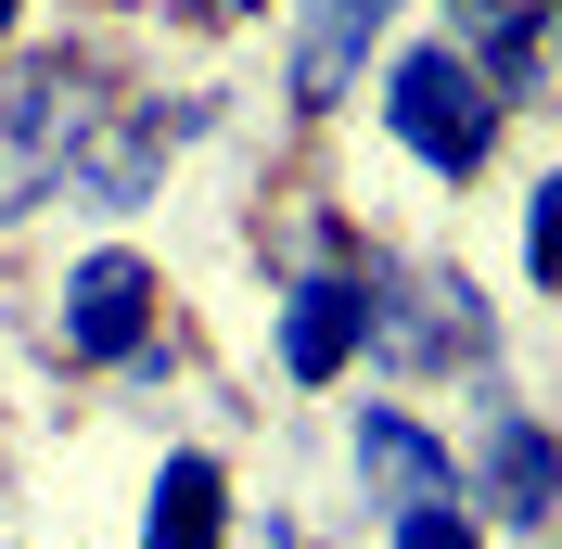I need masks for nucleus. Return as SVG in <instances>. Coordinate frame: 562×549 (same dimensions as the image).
<instances>
[{
  "label": "nucleus",
  "instance_id": "obj_4",
  "mask_svg": "<svg viewBox=\"0 0 562 549\" xmlns=\"http://www.w3.org/2000/svg\"><path fill=\"white\" fill-rule=\"evenodd\" d=\"M269 358L281 383H333L346 358H371V269H294L269 307Z\"/></svg>",
  "mask_w": 562,
  "mask_h": 549
},
{
  "label": "nucleus",
  "instance_id": "obj_2",
  "mask_svg": "<svg viewBox=\"0 0 562 549\" xmlns=\"http://www.w3.org/2000/svg\"><path fill=\"white\" fill-rule=\"evenodd\" d=\"M384 128H396L409 167L473 179L498 154V90L460 65V38H422V52H396V77H384Z\"/></svg>",
  "mask_w": 562,
  "mask_h": 549
},
{
  "label": "nucleus",
  "instance_id": "obj_11",
  "mask_svg": "<svg viewBox=\"0 0 562 549\" xmlns=\"http://www.w3.org/2000/svg\"><path fill=\"white\" fill-rule=\"evenodd\" d=\"M167 13H192V26H231V13H244V0H167Z\"/></svg>",
  "mask_w": 562,
  "mask_h": 549
},
{
  "label": "nucleus",
  "instance_id": "obj_9",
  "mask_svg": "<svg viewBox=\"0 0 562 549\" xmlns=\"http://www.w3.org/2000/svg\"><path fill=\"white\" fill-rule=\"evenodd\" d=\"M384 549H486V524H473V498H435V512H396Z\"/></svg>",
  "mask_w": 562,
  "mask_h": 549
},
{
  "label": "nucleus",
  "instance_id": "obj_10",
  "mask_svg": "<svg viewBox=\"0 0 562 549\" xmlns=\"http://www.w3.org/2000/svg\"><path fill=\"white\" fill-rule=\"evenodd\" d=\"M525 281H537V294H562V167L537 179V205H525Z\"/></svg>",
  "mask_w": 562,
  "mask_h": 549
},
{
  "label": "nucleus",
  "instance_id": "obj_8",
  "mask_svg": "<svg viewBox=\"0 0 562 549\" xmlns=\"http://www.w3.org/2000/svg\"><path fill=\"white\" fill-rule=\"evenodd\" d=\"M217 537H231V473L205 447H167V473L140 498V549H217Z\"/></svg>",
  "mask_w": 562,
  "mask_h": 549
},
{
  "label": "nucleus",
  "instance_id": "obj_7",
  "mask_svg": "<svg viewBox=\"0 0 562 549\" xmlns=\"http://www.w3.org/2000/svg\"><path fill=\"white\" fill-rule=\"evenodd\" d=\"M396 0H307V13H294V115H333L358 90V77H371V26H384Z\"/></svg>",
  "mask_w": 562,
  "mask_h": 549
},
{
  "label": "nucleus",
  "instance_id": "obj_6",
  "mask_svg": "<svg viewBox=\"0 0 562 549\" xmlns=\"http://www.w3.org/2000/svg\"><path fill=\"white\" fill-rule=\"evenodd\" d=\"M358 485H371V512H435V498H460V447L435 435V422H409V410H358Z\"/></svg>",
  "mask_w": 562,
  "mask_h": 549
},
{
  "label": "nucleus",
  "instance_id": "obj_5",
  "mask_svg": "<svg viewBox=\"0 0 562 549\" xmlns=\"http://www.w3.org/2000/svg\"><path fill=\"white\" fill-rule=\"evenodd\" d=\"M460 498L498 524H550L562 512V435L537 410H512V396H486V422H473V460H460Z\"/></svg>",
  "mask_w": 562,
  "mask_h": 549
},
{
  "label": "nucleus",
  "instance_id": "obj_12",
  "mask_svg": "<svg viewBox=\"0 0 562 549\" xmlns=\"http://www.w3.org/2000/svg\"><path fill=\"white\" fill-rule=\"evenodd\" d=\"M13 26H26V0H0V38H13Z\"/></svg>",
  "mask_w": 562,
  "mask_h": 549
},
{
  "label": "nucleus",
  "instance_id": "obj_3",
  "mask_svg": "<svg viewBox=\"0 0 562 549\" xmlns=\"http://www.w3.org/2000/svg\"><path fill=\"white\" fill-rule=\"evenodd\" d=\"M154 307H167L154 256H128V243H90V256L65 269V294H52V345H65L77 371H128L140 345H154Z\"/></svg>",
  "mask_w": 562,
  "mask_h": 549
},
{
  "label": "nucleus",
  "instance_id": "obj_1",
  "mask_svg": "<svg viewBox=\"0 0 562 549\" xmlns=\"http://www.w3.org/2000/svg\"><path fill=\"white\" fill-rule=\"evenodd\" d=\"M103 65H77V52H26V65H0V231L26 205H52L77 167V141L103 128Z\"/></svg>",
  "mask_w": 562,
  "mask_h": 549
}]
</instances>
